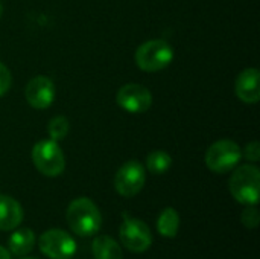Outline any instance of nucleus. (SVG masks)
Listing matches in <instances>:
<instances>
[{"label":"nucleus","instance_id":"nucleus-3","mask_svg":"<svg viewBox=\"0 0 260 259\" xmlns=\"http://www.w3.org/2000/svg\"><path fill=\"white\" fill-rule=\"evenodd\" d=\"M174 55V49L166 40L155 38L140 44L136 50L134 60L137 67L143 72H160L172 63Z\"/></svg>","mask_w":260,"mask_h":259},{"label":"nucleus","instance_id":"nucleus-11","mask_svg":"<svg viewBox=\"0 0 260 259\" xmlns=\"http://www.w3.org/2000/svg\"><path fill=\"white\" fill-rule=\"evenodd\" d=\"M236 96L245 104H257L260 101V72L254 67L242 70L235 82Z\"/></svg>","mask_w":260,"mask_h":259},{"label":"nucleus","instance_id":"nucleus-14","mask_svg":"<svg viewBox=\"0 0 260 259\" xmlns=\"http://www.w3.org/2000/svg\"><path fill=\"white\" fill-rule=\"evenodd\" d=\"M91 252L94 259H123L122 247L108 235H102L93 240Z\"/></svg>","mask_w":260,"mask_h":259},{"label":"nucleus","instance_id":"nucleus-6","mask_svg":"<svg viewBox=\"0 0 260 259\" xmlns=\"http://www.w3.org/2000/svg\"><path fill=\"white\" fill-rule=\"evenodd\" d=\"M119 237L126 250L133 253H143L152 244V234L148 224L142 220L131 218L126 214L119 229Z\"/></svg>","mask_w":260,"mask_h":259},{"label":"nucleus","instance_id":"nucleus-15","mask_svg":"<svg viewBox=\"0 0 260 259\" xmlns=\"http://www.w3.org/2000/svg\"><path fill=\"white\" fill-rule=\"evenodd\" d=\"M180 229V215L174 208H166L158 220H157V231L160 235L166 237V238H174L177 237Z\"/></svg>","mask_w":260,"mask_h":259},{"label":"nucleus","instance_id":"nucleus-12","mask_svg":"<svg viewBox=\"0 0 260 259\" xmlns=\"http://www.w3.org/2000/svg\"><path fill=\"white\" fill-rule=\"evenodd\" d=\"M23 221V209L20 203L5 194H0V231L8 232L17 229Z\"/></svg>","mask_w":260,"mask_h":259},{"label":"nucleus","instance_id":"nucleus-19","mask_svg":"<svg viewBox=\"0 0 260 259\" xmlns=\"http://www.w3.org/2000/svg\"><path fill=\"white\" fill-rule=\"evenodd\" d=\"M11 84H12V75L9 69L3 63H0V98L8 93V90L11 89Z\"/></svg>","mask_w":260,"mask_h":259},{"label":"nucleus","instance_id":"nucleus-18","mask_svg":"<svg viewBox=\"0 0 260 259\" xmlns=\"http://www.w3.org/2000/svg\"><path fill=\"white\" fill-rule=\"evenodd\" d=\"M242 224L247 229H256L260 223L259 209L256 206H247V209L242 212Z\"/></svg>","mask_w":260,"mask_h":259},{"label":"nucleus","instance_id":"nucleus-21","mask_svg":"<svg viewBox=\"0 0 260 259\" xmlns=\"http://www.w3.org/2000/svg\"><path fill=\"white\" fill-rule=\"evenodd\" d=\"M0 259H12L11 258V253L5 247H2V246H0Z\"/></svg>","mask_w":260,"mask_h":259},{"label":"nucleus","instance_id":"nucleus-13","mask_svg":"<svg viewBox=\"0 0 260 259\" xmlns=\"http://www.w3.org/2000/svg\"><path fill=\"white\" fill-rule=\"evenodd\" d=\"M8 246H9V252L12 255L24 256L29 252H32V249L35 246V234L27 227L17 229L11 235L9 241H8Z\"/></svg>","mask_w":260,"mask_h":259},{"label":"nucleus","instance_id":"nucleus-22","mask_svg":"<svg viewBox=\"0 0 260 259\" xmlns=\"http://www.w3.org/2000/svg\"><path fill=\"white\" fill-rule=\"evenodd\" d=\"M2 15H3V3L0 2V18H2Z\"/></svg>","mask_w":260,"mask_h":259},{"label":"nucleus","instance_id":"nucleus-8","mask_svg":"<svg viewBox=\"0 0 260 259\" xmlns=\"http://www.w3.org/2000/svg\"><path fill=\"white\" fill-rule=\"evenodd\" d=\"M146 171L145 166L137 160H128L123 163L114 176L116 191L126 198L136 197L145 186Z\"/></svg>","mask_w":260,"mask_h":259},{"label":"nucleus","instance_id":"nucleus-20","mask_svg":"<svg viewBox=\"0 0 260 259\" xmlns=\"http://www.w3.org/2000/svg\"><path fill=\"white\" fill-rule=\"evenodd\" d=\"M242 157H245L248 162H253V163H256V162H259L260 159V143L259 142H250V143H247L245 145V148H244V151H242Z\"/></svg>","mask_w":260,"mask_h":259},{"label":"nucleus","instance_id":"nucleus-10","mask_svg":"<svg viewBox=\"0 0 260 259\" xmlns=\"http://www.w3.org/2000/svg\"><path fill=\"white\" fill-rule=\"evenodd\" d=\"M24 98L27 104L35 110H44L49 108L55 101V84L47 76H35L32 78L26 89H24Z\"/></svg>","mask_w":260,"mask_h":259},{"label":"nucleus","instance_id":"nucleus-16","mask_svg":"<svg viewBox=\"0 0 260 259\" xmlns=\"http://www.w3.org/2000/svg\"><path fill=\"white\" fill-rule=\"evenodd\" d=\"M172 166V157L166 153V151H152L148 154L146 157V168L149 172L152 174H165L166 171H169V168Z\"/></svg>","mask_w":260,"mask_h":259},{"label":"nucleus","instance_id":"nucleus-7","mask_svg":"<svg viewBox=\"0 0 260 259\" xmlns=\"http://www.w3.org/2000/svg\"><path fill=\"white\" fill-rule=\"evenodd\" d=\"M38 247L50 259H72L76 253V241L61 229L46 231L38 240Z\"/></svg>","mask_w":260,"mask_h":259},{"label":"nucleus","instance_id":"nucleus-4","mask_svg":"<svg viewBox=\"0 0 260 259\" xmlns=\"http://www.w3.org/2000/svg\"><path fill=\"white\" fill-rule=\"evenodd\" d=\"M32 162L46 177H58L66 168V156L58 142L47 139L40 140L32 148Z\"/></svg>","mask_w":260,"mask_h":259},{"label":"nucleus","instance_id":"nucleus-2","mask_svg":"<svg viewBox=\"0 0 260 259\" xmlns=\"http://www.w3.org/2000/svg\"><path fill=\"white\" fill-rule=\"evenodd\" d=\"M229 188L236 202L245 206H256L260 195L259 168L250 163L235 168L229 182Z\"/></svg>","mask_w":260,"mask_h":259},{"label":"nucleus","instance_id":"nucleus-23","mask_svg":"<svg viewBox=\"0 0 260 259\" xmlns=\"http://www.w3.org/2000/svg\"><path fill=\"white\" fill-rule=\"evenodd\" d=\"M21 259H38V258H34V256H26V258H21Z\"/></svg>","mask_w":260,"mask_h":259},{"label":"nucleus","instance_id":"nucleus-1","mask_svg":"<svg viewBox=\"0 0 260 259\" xmlns=\"http://www.w3.org/2000/svg\"><path fill=\"white\" fill-rule=\"evenodd\" d=\"M66 220L73 234L79 237H93L102 226V215L98 206L87 197L75 198L66 212Z\"/></svg>","mask_w":260,"mask_h":259},{"label":"nucleus","instance_id":"nucleus-9","mask_svg":"<svg viewBox=\"0 0 260 259\" xmlns=\"http://www.w3.org/2000/svg\"><path fill=\"white\" fill-rule=\"evenodd\" d=\"M119 107L131 114L146 113L152 105V93L142 84H125L116 95Z\"/></svg>","mask_w":260,"mask_h":259},{"label":"nucleus","instance_id":"nucleus-17","mask_svg":"<svg viewBox=\"0 0 260 259\" xmlns=\"http://www.w3.org/2000/svg\"><path fill=\"white\" fill-rule=\"evenodd\" d=\"M69 128H70V124H69V119L64 118V116H55L49 121V125H47V133H49V137L55 142H59V140H64L69 134Z\"/></svg>","mask_w":260,"mask_h":259},{"label":"nucleus","instance_id":"nucleus-5","mask_svg":"<svg viewBox=\"0 0 260 259\" xmlns=\"http://www.w3.org/2000/svg\"><path fill=\"white\" fill-rule=\"evenodd\" d=\"M242 159L241 147L230 139H221L212 143L206 153V165L216 174L233 171Z\"/></svg>","mask_w":260,"mask_h":259}]
</instances>
